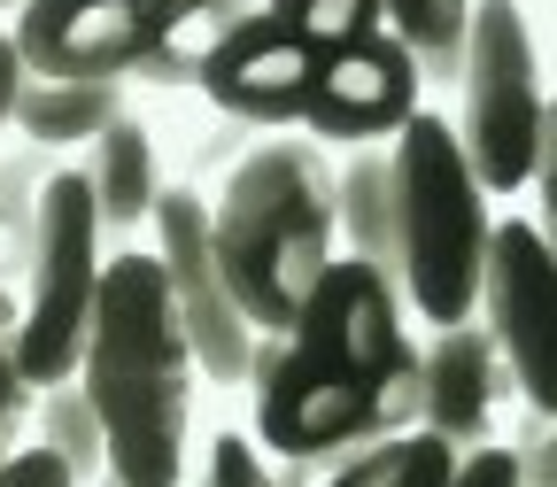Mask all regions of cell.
<instances>
[{"label":"cell","instance_id":"4fadbf2b","mask_svg":"<svg viewBox=\"0 0 557 487\" xmlns=\"http://www.w3.org/2000/svg\"><path fill=\"white\" fill-rule=\"evenodd\" d=\"M86 193H94V217H101V240H132L139 225L156 217V193H163V171H156V139L148 124H132V109L116 124H101L86 139V163H78Z\"/></svg>","mask_w":557,"mask_h":487},{"label":"cell","instance_id":"30bf717a","mask_svg":"<svg viewBox=\"0 0 557 487\" xmlns=\"http://www.w3.org/2000/svg\"><path fill=\"white\" fill-rule=\"evenodd\" d=\"M318 70H325L318 47H302L278 16L256 9L201 47V93L233 116H256V124H302V109L318 93Z\"/></svg>","mask_w":557,"mask_h":487},{"label":"cell","instance_id":"3957f363","mask_svg":"<svg viewBox=\"0 0 557 487\" xmlns=\"http://www.w3.org/2000/svg\"><path fill=\"white\" fill-rule=\"evenodd\" d=\"M209 240H218L225 287L256 317V333H287L318 278L333 271V163L318 139H263L248 148L209 209Z\"/></svg>","mask_w":557,"mask_h":487},{"label":"cell","instance_id":"ffe728a7","mask_svg":"<svg viewBox=\"0 0 557 487\" xmlns=\"http://www.w3.org/2000/svg\"><path fill=\"white\" fill-rule=\"evenodd\" d=\"M263 16H278L302 47H318L325 62L341 47H357L380 32V0H263Z\"/></svg>","mask_w":557,"mask_h":487},{"label":"cell","instance_id":"f1b7e54d","mask_svg":"<svg viewBox=\"0 0 557 487\" xmlns=\"http://www.w3.org/2000/svg\"><path fill=\"white\" fill-rule=\"evenodd\" d=\"M341 457H278L271 464V487H325Z\"/></svg>","mask_w":557,"mask_h":487},{"label":"cell","instance_id":"ac0fdd59","mask_svg":"<svg viewBox=\"0 0 557 487\" xmlns=\"http://www.w3.org/2000/svg\"><path fill=\"white\" fill-rule=\"evenodd\" d=\"M39 449L70 472V487H94L109 472V434H101V410L78 379L39 387Z\"/></svg>","mask_w":557,"mask_h":487},{"label":"cell","instance_id":"8fae6325","mask_svg":"<svg viewBox=\"0 0 557 487\" xmlns=\"http://www.w3.org/2000/svg\"><path fill=\"white\" fill-rule=\"evenodd\" d=\"M418 93H426L418 86V62L387 32H372L318 70V93H310L302 124H310V139H341V148H387L418 116Z\"/></svg>","mask_w":557,"mask_h":487},{"label":"cell","instance_id":"277c9868","mask_svg":"<svg viewBox=\"0 0 557 487\" xmlns=\"http://www.w3.org/2000/svg\"><path fill=\"white\" fill-rule=\"evenodd\" d=\"M395 295L403 310H426L434 325H465L480 302L487 263V186L472 178L457 124L418 109L395 139Z\"/></svg>","mask_w":557,"mask_h":487},{"label":"cell","instance_id":"cb8c5ba5","mask_svg":"<svg viewBox=\"0 0 557 487\" xmlns=\"http://www.w3.org/2000/svg\"><path fill=\"white\" fill-rule=\"evenodd\" d=\"M534 201H542V217H534V233L549 240V255H557V93H549V116H542V155H534Z\"/></svg>","mask_w":557,"mask_h":487},{"label":"cell","instance_id":"f546056e","mask_svg":"<svg viewBox=\"0 0 557 487\" xmlns=\"http://www.w3.org/2000/svg\"><path fill=\"white\" fill-rule=\"evenodd\" d=\"M9 9H24V0H0V16H9Z\"/></svg>","mask_w":557,"mask_h":487},{"label":"cell","instance_id":"7a4b0ae2","mask_svg":"<svg viewBox=\"0 0 557 487\" xmlns=\"http://www.w3.org/2000/svg\"><path fill=\"white\" fill-rule=\"evenodd\" d=\"M78 387L101 410L109 472L124 487H186L194 348H186V325H178V302H171V278H163L156 248L109 255Z\"/></svg>","mask_w":557,"mask_h":487},{"label":"cell","instance_id":"4316f807","mask_svg":"<svg viewBox=\"0 0 557 487\" xmlns=\"http://www.w3.org/2000/svg\"><path fill=\"white\" fill-rule=\"evenodd\" d=\"M0 487H70V472H62V464L32 441V449H16L9 464H0Z\"/></svg>","mask_w":557,"mask_h":487},{"label":"cell","instance_id":"d6986e66","mask_svg":"<svg viewBox=\"0 0 557 487\" xmlns=\"http://www.w3.org/2000/svg\"><path fill=\"white\" fill-rule=\"evenodd\" d=\"M47 155L39 139H24V148L0 155V287H16L24 263H32V225H39V193H47Z\"/></svg>","mask_w":557,"mask_h":487},{"label":"cell","instance_id":"83f0119b","mask_svg":"<svg viewBox=\"0 0 557 487\" xmlns=\"http://www.w3.org/2000/svg\"><path fill=\"white\" fill-rule=\"evenodd\" d=\"M16 78H24V54L0 32V155H9V124H16Z\"/></svg>","mask_w":557,"mask_h":487},{"label":"cell","instance_id":"5bb4252c","mask_svg":"<svg viewBox=\"0 0 557 487\" xmlns=\"http://www.w3.org/2000/svg\"><path fill=\"white\" fill-rule=\"evenodd\" d=\"M333 240L348 263H372L395 287V155L387 148H348L333 171Z\"/></svg>","mask_w":557,"mask_h":487},{"label":"cell","instance_id":"52a82bcc","mask_svg":"<svg viewBox=\"0 0 557 487\" xmlns=\"http://www.w3.org/2000/svg\"><path fill=\"white\" fill-rule=\"evenodd\" d=\"M156 263L171 278V302H178V325H186V348H194V372L209 379H256V317L233 302L225 287V263H218V240H209V201L194 186H163L156 193Z\"/></svg>","mask_w":557,"mask_h":487},{"label":"cell","instance_id":"9c48e42d","mask_svg":"<svg viewBox=\"0 0 557 487\" xmlns=\"http://www.w3.org/2000/svg\"><path fill=\"white\" fill-rule=\"evenodd\" d=\"M194 24L178 0H24L16 9V54L39 78H124L171 47Z\"/></svg>","mask_w":557,"mask_h":487},{"label":"cell","instance_id":"2e32d148","mask_svg":"<svg viewBox=\"0 0 557 487\" xmlns=\"http://www.w3.org/2000/svg\"><path fill=\"white\" fill-rule=\"evenodd\" d=\"M480 0H380V32L418 62V86H457Z\"/></svg>","mask_w":557,"mask_h":487},{"label":"cell","instance_id":"e0dca14e","mask_svg":"<svg viewBox=\"0 0 557 487\" xmlns=\"http://www.w3.org/2000/svg\"><path fill=\"white\" fill-rule=\"evenodd\" d=\"M449 472H457V449L410 426V434H387V441L348 449L325 487H449Z\"/></svg>","mask_w":557,"mask_h":487},{"label":"cell","instance_id":"ba28073f","mask_svg":"<svg viewBox=\"0 0 557 487\" xmlns=\"http://www.w3.org/2000/svg\"><path fill=\"white\" fill-rule=\"evenodd\" d=\"M472 317H480L487 340H496L519 402L527 410H557V255H549V240L534 225L504 217L496 233H487Z\"/></svg>","mask_w":557,"mask_h":487},{"label":"cell","instance_id":"9a60e30c","mask_svg":"<svg viewBox=\"0 0 557 487\" xmlns=\"http://www.w3.org/2000/svg\"><path fill=\"white\" fill-rule=\"evenodd\" d=\"M124 78H39L24 70L16 78V132L39 139V148H86L101 124L124 116Z\"/></svg>","mask_w":557,"mask_h":487},{"label":"cell","instance_id":"8992f818","mask_svg":"<svg viewBox=\"0 0 557 487\" xmlns=\"http://www.w3.org/2000/svg\"><path fill=\"white\" fill-rule=\"evenodd\" d=\"M457 93H465L457 148H465L472 178H480L487 193L527 186V178H534V155H542L549 93H542L534 32H527V16H519V0H480V9H472V39H465Z\"/></svg>","mask_w":557,"mask_h":487},{"label":"cell","instance_id":"5b68a950","mask_svg":"<svg viewBox=\"0 0 557 487\" xmlns=\"http://www.w3.org/2000/svg\"><path fill=\"white\" fill-rule=\"evenodd\" d=\"M101 217L78 171H54L39 193V225H32V263L16 278V364L32 387H62L86 364V333L101 302Z\"/></svg>","mask_w":557,"mask_h":487},{"label":"cell","instance_id":"d4e9b609","mask_svg":"<svg viewBox=\"0 0 557 487\" xmlns=\"http://www.w3.org/2000/svg\"><path fill=\"white\" fill-rule=\"evenodd\" d=\"M132 86H201V47H194V39L178 32L171 47H156L148 62L132 70Z\"/></svg>","mask_w":557,"mask_h":487},{"label":"cell","instance_id":"6da1fadb","mask_svg":"<svg viewBox=\"0 0 557 487\" xmlns=\"http://www.w3.org/2000/svg\"><path fill=\"white\" fill-rule=\"evenodd\" d=\"M403 357V295L372 263L333 255L302 317L256 348V441L271 457H348L387 441V387Z\"/></svg>","mask_w":557,"mask_h":487},{"label":"cell","instance_id":"484cf974","mask_svg":"<svg viewBox=\"0 0 557 487\" xmlns=\"http://www.w3.org/2000/svg\"><path fill=\"white\" fill-rule=\"evenodd\" d=\"M449 487H519V464H511L504 441H487V449H465V457H457Z\"/></svg>","mask_w":557,"mask_h":487},{"label":"cell","instance_id":"44dd1931","mask_svg":"<svg viewBox=\"0 0 557 487\" xmlns=\"http://www.w3.org/2000/svg\"><path fill=\"white\" fill-rule=\"evenodd\" d=\"M32 379L16 364V287H0V464L24 449V417H32Z\"/></svg>","mask_w":557,"mask_h":487},{"label":"cell","instance_id":"603a6c76","mask_svg":"<svg viewBox=\"0 0 557 487\" xmlns=\"http://www.w3.org/2000/svg\"><path fill=\"white\" fill-rule=\"evenodd\" d=\"M511 464H519V487H557V410H527Z\"/></svg>","mask_w":557,"mask_h":487},{"label":"cell","instance_id":"7c38bea8","mask_svg":"<svg viewBox=\"0 0 557 487\" xmlns=\"http://www.w3.org/2000/svg\"><path fill=\"white\" fill-rule=\"evenodd\" d=\"M504 395H519V387L496 357V340L480 333V317L434 325V340L418 348V434L449 441L457 457L487 449L504 426Z\"/></svg>","mask_w":557,"mask_h":487},{"label":"cell","instance_id":"7402d4cb","mask_svg":"<svg viewBox=\"0 0 557 487\" xmlns=\"http://www.w3.org/2000/svg\"><path fill=\"white\" fill-rule=\"evenodd\" d=\"M194 487H271V464H263V449L248 434H218L209 457H201V479Z\"/></svg>","mask_w":557,"mask_h":487},{"label":"cell","instance_id":"4dcf8cb0","mask_svg":"<svg viewBox=\"0 0 557 487\" xmlns=\"http://www.w3.org/2000/svg\"><path fill=\"white\" fill-rule=\"evenodd\" d=\"M178 9H194V16H201V0H178Z\"/></svg>","mask_w":557,"mask_h":487}]
</instances>
